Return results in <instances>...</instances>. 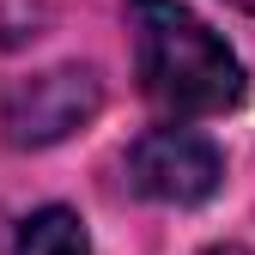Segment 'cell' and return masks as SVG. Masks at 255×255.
<instances>
[{
    "mask_svg": "<svg viewBox=\"0 0 255 255\" xmlns=\"http://www.w3.org/2000/svg\"><path fill=\"white\" fill-rule=\"evenodd\" d=\"M18 255H91V237L73 207H43L18 225Z\"/></svg>",
    "mask_w": 255,
    "mask_h": 255,
    "instance_id": "cell-4",
    "label": "cell"
},
{
    "mask_svg": "<svg viewBox=\"0 0 255 255\" xmlns=\"http://www.w3.org/2000/svg\"><path fill=\"white\" fill-rule=\"evenodd\" d=\"M231 6H243V12H255V0H231Z\"/></svg>",
    "mask_w": 255,
    "mask_h": 255,
    "instance_id": "cell-6",
    "label": "cell"
},
{
    "mask_svg": "<svg viewBox=\"0 0 255 255\" xmlns=\"http://www.w3.org/2000/svg\"><path fill=\"white\" fill-rule=\"evenodd\" d=\"M140 55V85L164 116H225L243 98V67L188 6L176 0H134L128 6Z\"/></svg>",
    "mask_w": 255,
    "mask_h": 255,
    "instance_id": "cell-1",
    "label": "cell"
},
{
    "mask_svg": "<svg viewBox=\"0 0 255 255\" xmlns=\"http://www.w3.org/2000/svg\"><path fill=\"white\" fill-rule=\"evenodd\" d=\"M207 255H249V249H237V243H219V249H207Z\"/></svg>",
    "mask_w": 255,
    "mask_h": 255,
    "instance_id": "cell-5",
    "label": "cell"
},
{
    "mask_svg": "<svg viewBox=\"0 0 255 255\" xmlns=\"http://www.w3.org/2000/svg\"><path fill=\"white\" fill-rule=\"evenodd\" d=\"M104 110V79L91 67H49L6 85V104H0V128H6L12 146H55L67 140L73 128H85Z\"/></svg>",
    "mask_w": 255,
    "mask_h": 255,
    "instance_id": "cell-2",
    "label": "cell"
},
{
    "mask_svg": "<svg viewBox=\"0 0 255 255\" xmlns=\"http://www.w3.org/2000/svg\"><path fill=\"white\" fill-rule=\"evenodd\" d=\"M128 176H134L140 195L152 201H170V207H201L219 176H225V158L207 134L195 128H152V134L134 140L128 152Z\"/></svg>",
    "mask_w": 255,
    "mask_h": 255,
    "instance_id": "cell-3",
    "label": "cell"
}]
</instances>
